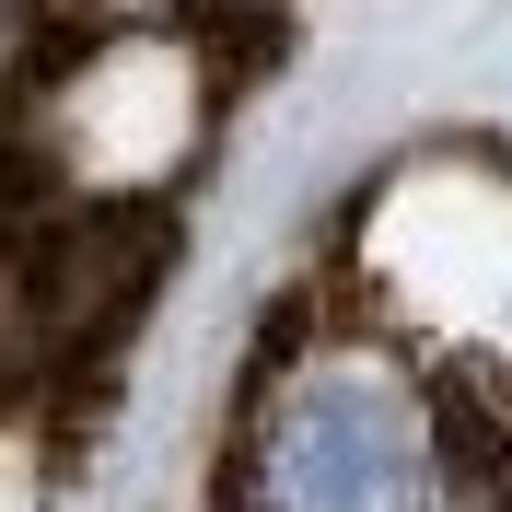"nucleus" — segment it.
<instances>
[{"instance_id": "nucleus-2", "label": "nucleus", "mask_w": 512, "mask_h": 512, "mask_svg": "<svg viewBox=\"0 0 512 512\" xmlns=\"http://www.w3.org/2000/svg\"><path fill=\"white\" fill-rule=\"evenodd\" d=\"M408 245H373V315L431 361H512V187L501 175H396Z\"/></svg>"}, {"instance_id": "nucleus-1", "label": "nucleus", "mask_w": 512, "mask_h": 512, "mask_svg": "<svg viewBox=\"0 0 512 512\" xmlns=\"http://www.w3.org/2000/svg\"><path fill=\"white\" fill-rule=\"evenodd\" d=\"M512 384L431 361L373 303L280 326L222 443V512H501Z\"/></svg>"}]
</instances>
